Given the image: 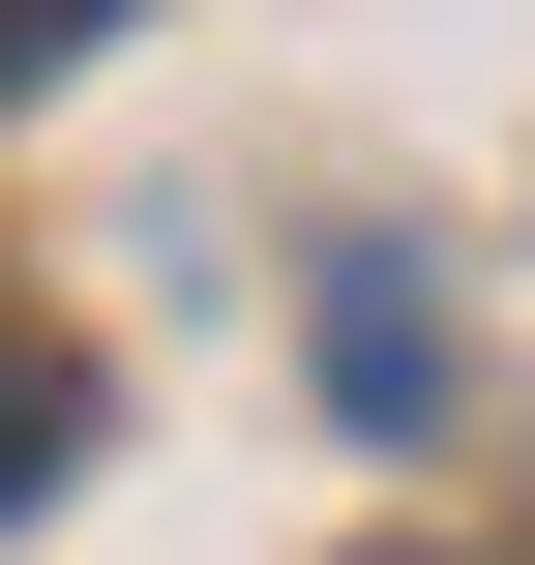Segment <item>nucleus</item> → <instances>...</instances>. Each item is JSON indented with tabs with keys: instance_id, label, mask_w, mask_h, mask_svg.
<instances>
[{
	"instance_id": "f257e3e1",
	"label": "nucleus",
	"mask_w": 535,
	"mask_h": 565,
	"mask_svg": "<svg viewBox=\"0 0 535 565\" xmlns=\"http://www.w3.org/2000/svg\"><path fill=\"white\" fill-rule=\"evenodd\" d=\"M328 387H357V417H417V387H447V328H417V268H357V298H328Z\"/></svg>"
},
{
	"instance_id": "f03ea898",
	"label": "nucleus",
	"mask_w": 535,
	"mask_h": 565,
	"mask_svg": "<svg viewBox=\"0 0 535 565\" xmlns=\"http://www.w3.org/2000/svg\"><path fill=\"white\" fill-rule=\"evenodd\" d=\"M60 447H89V387H60L30 328H0V507H60Z\"/></svg>"
},
{
	"instance_id": "7ed1b4c3",
	"label": "nucleus",
	"mask_w": 535,
	"mask_h": 565,
	"mask_svg": "<svg viewBox=\"0 0 535 565\" xmlns=\"http://www.w3.org/2000/svg\"><path fill=\"white\" fill-rule=\"evenodd\" d=\"M89 30H119V0H0V89H30V60H89Z\"/></svg>"
}]
</instances>
